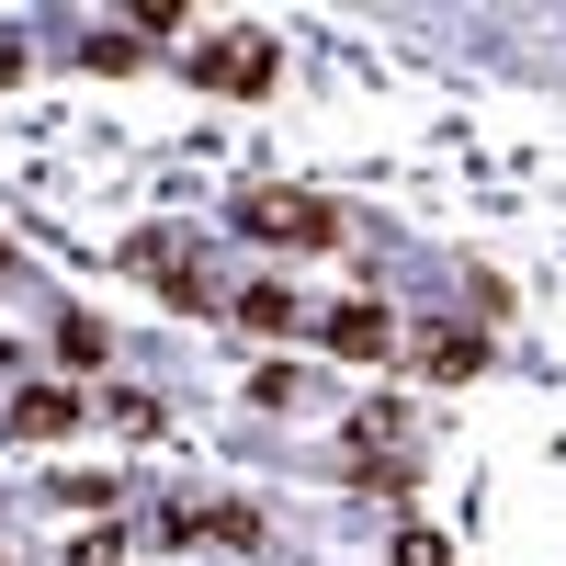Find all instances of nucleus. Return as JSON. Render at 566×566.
<instances>
[{
  "label": "nucleus",
  "instance_id": "1",
  "mask_svg": "<svg viewBox=\"0 0 566 566\" xmlns=\"http://www.w3.org/2000/svg\"><path fill=\"white\" fill-rule=\"evenodd\" d=\"M227 227H239L250 250H340L352 239V205L306 193V181H250V193L227 205Z\"/></svg>",
  "mask_w": 566,
  "mask_h": 566
},
{
  "label": "nucleus",
  "instance_id": "2",
  "mask_svg": "<svg viewBox=\"0 0 566 566\" xmlns=\"http://www.w3.org/2000/svg\"><path fill=\"white\" fill-rule=\"evenodd\" d=\"M181 80L216 91V103H261V91L283 80V45H272L261 23H227V34H205V45H181Z\"/></svg>",
  "mask_w": 566,
  "mask_h": 566
},
{
  "label": "nucleus",
  "instance_id": "3",
  "mask_svg": "<svg viewBox=\"0 0 566 566\" xmlns=\"http://www.w3.org/2000/svg\"><path fill=\"white\" fill-rule=\"evenodd\" d=\"M317 352H340V363H397L408 328H397L386 295H340V306H317Z\"/></svg>",
  "mask_w": 566,
  "mask_h": 566
},
{
  "label": "nucleus",
  "instance_id": "4",
  "mask_svg": "<svg viewBox=\"0 0 566 566\" xmlns=\"http://www.w3.org/2000/svg\"><path fill=\"white\" fill-rule=\"evenodd\" d=\"M125 272H136V283H159L181 317H227V306H216V283H205V261L181 250V239H125Z\"/></svg>",
  "mask_w": 566,
  "mask_h": 566
},
{
  "label": "nucleus",
  "instance_id": "5",
  "mask_svg": "<svg viewBox=\"0 0 566 566\" xmlns=\"http://www.w3.org/2000/svg\"><path fill=\"white\" fill-rule=\"evenodd\" d=\"M80 419H91V397L69 386V374H34V386H12V408H0V431H12V442H69Z\"/></svg>",
  "mask_w": 566,
  "mask_h": 566
},
{
  "label": "nucleus",
  "instance_id": "6",
  "mask_svg": "<svg viewBox=\"0 0 566 566\" xmlns=\"http://www.w3.org/2000/svg\"><path fill=\"white\" fill-rule=\"evenodd\" d=\"M159 544H239V555H261V510L250 499H181V510H159Z\"/></svg>",
  "mask_w": 566,
  "mask_h": 566
},
{
  "label": "nucleus",
  "instance_id": "7",
  "mask_svg": "<svg viewBox=\"0 0 566 566\" xmlns=\"http://www.w3.org/2000/svg\"><path fill=\"white\" fill-rule=\"evenodd\" d=\"M227 328H250V340H317V306L295 283H250V295H227Z\"/></svg>",
  "mask_w": 566,
  "mask_h": 566
},
{
  "label": "nucleus",
  "instance_id": "8",
  "mask_svg": "<svg viewBox=\"0 0 566 566\" xmlns=\"http://www.w3.org/2000/svg\"><path fill=\"white\" fill-rule=\"evenodd\" d=\"M408 363L431 374V386H464V374H488V328H431Z\"/></svg>",
  "mask_w": 566,
  "mask_h": 566
},
{
  "label": "nucleus",
  "instance_id": "9",
  "mask_svg": "<svg viewBox=\"0 0 566 566\" xmlns=\"http://www.w3.org/2000/svg\"><path fill=\"white\" fill-rule=\"evenodd\" d=\"M69 57H80V69H103V80H125V69H148V34H136V23H91Z\"/></svg>",
  "mask_w": 566,
  "mask_h": 566
},
{
  "label": "nucleus",
  "instance_id": "10",
  "mask_svg": "<svg viewBox=\"0 0 566 566\" xmlns=\"http://www.w3.org/2000/svg\"><path fill=\"white\" fill-rule=\"evenodd\" d=\"M114 363V328L103 317H57V374H69V386H80V374H103Z\"/></svg>",
  "mask_w": 566,
  "mask_h": 566
},
{
  "label": "nucleus",
  "instance_id": "11",
  "mask_svg": "<svg viewBox=\"0 0 566 566\" xmlns=\"http://www.w3.org/2000/svg\"><path fill=\"white\" fill-rule=\"evenodd\" d=\"M91 408H103L114 431H136V442H159V419H170V408H159L148 386H114V397H91Z\"/></svg>",
  "mask_w": 566,
  "mask_h": 566
},
{
  "label": "nucleus",
  "instance_id": "12",
  "mask_svg": "<svg viewBox=\"0 0 566 566\" xmlns=\"http://www.w3.org/2000/svg\"><path fill=\"white\" fill-rule=\"evenodd\" d=\"M114 499H125L114 476H57V510H80V522H114Z\"/></svg>",
  "mask_w": 566,
  "mask_h": 566
},
{
  "label": "nucleus",
  "instance_id": "13",
  "mask_svg": "<svg viewBox=\"0 0 566 566\" xmlns=\"http://www.w3.org/2000/svg\"><path fill=\"white\" fill-rule=\"evenodd\" d=\"M397 566H453V544L431 522H397Z\"/></svg>",
  "mask_w": 566,
  "mask_h": 566
},
{
  "label": "nucleus",
  "instance_id": "14",
  "mask_svg": "<svg viewBox=\"0 0 566 566\" xmlns=\"http://www.w3.org/2000/svg\"><path fill=\"white\" fill-rule=\"evenodd\" d=\"M295 397H306V374H295V363H261V386H250V408H295Z\"/></svg>",
  "mask_w": 566,
  "mask_h": 566
},
{
  "label": "nucleus",
  "instance_id": "15",
  "mask_svg": "<svg viewBox=\"0 0 566 566\" xmlns=\"http://www.w3.org/2000/svg\"><path fill=\"white\" fill-rule=\"evenodd\" d=\"M114 555H125V533H114V522H91V533L69 544V566H114Z\"/></svg>",
  "mask_w": 566,
  "mask_h": 566
},
{
  "label": "nucleus",
  "instance_id": "16",
  "mask_svg": "<svg viewBox=\"0 0 566 566\" xmlns=\"http://www.w3.org/2000/svg\"><path fill=\"white\" fill-rule=\"evenodd\" d=\"M0 283H12V250H0Z\"/></svg>",
  "mask_w": 566,
  "mask_h": 566
}]
</instances>
